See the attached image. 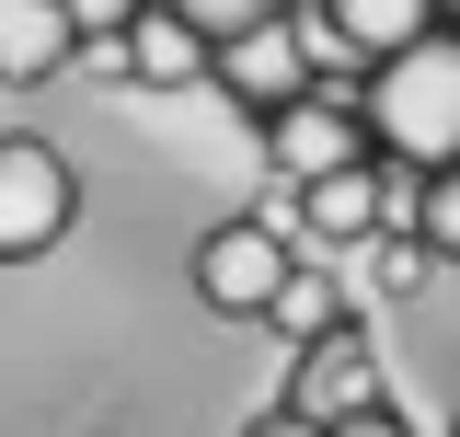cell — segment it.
Returning <instances> with one entry per match:
<instances>
[{"label": "cell", "mask_w": 460, "mask_h": 437, "mask_svg": "<svg viewBox=\"0 0 460 437\" xmlns=\"http://www.w3.org/2000/svg\"><path fill=\"white\" fill-rule=\"evenodd\" d=\"M368 138L392 150V162H460V35H414V47L380 58V81H368Z\"/></svg>", "instance_id": "cell-1"}, {"label": "cell", "mask_w": 460, "mask_h": 437, "mask_svg": "<svg viewBox=\"0 0 460 437\" xmlns=\"http://www.w3.org/2000/svg\"><path fill=\"white\" fill-rule=\"evenodd\" d=\"M288 288V230L277 218H219L208 242H196V299L230 311V323H253V311H277Z\"/></svg>", "instance_id": "cell-2"}, {"label": "cell", "mask_w": 460, "mask_h": 437, "mask_svg": "<svg viewBox=\"0 0 460 437\" xmlns=\"http://www.w3.org/2000/svg\"><path fill=\"white\" fill-rule=\"evenodd\" d=\"M81 208V184L58 162L47 138H0V265H23V254H47L58 230Z\"/></svg>", "instance_id": "cell-3"}, {"label": "cell", "mask_w": 460, "mask_h": 437, "mask_svg": "<svg viewBox=\"0 0 460 437\" xmlns=\"http://www.w3.org/2000/svg\"><path fill=\"white\" fill-rule=\"evenodd\" d=\"M208 69H219V81H230V93H242L253 115H277L288 93L311 81V47H299V23H288V12H265V23L219 35V58H208Z\"/></svg>", "instance_id": "cell-4"}, {"label": "cell", "mask_w": 460, "mask_h": 437, "mask_svg": "<svg viewBox=\"0 0 460 437\" xmlns=\"http://www.w3.org/2000/svg\"><path fill=\"white\" fill-rule=\"evenodd\" d=\"M69 58H81L69 0H0V81H58Z\"/></svg>", "instance_id": "cell-5"}, {"label": "cell", "mask_w": 460, "mask_h": 437, "mask_svg": "<svg viewBox=\"0 0 460 437\" xmlns=\"http://www.w3.org/2000/svg\"><path fill=\"white\" fill-rule=\"evenodd\" d=\"M265 127H277V173H299V184H311V173H334V162H368L357 115H345V104H311V93H288Z\"/></svg>", "instance_id": "cell-6"}, {"label": "cell", "mask_w": 460, "mask_h": 437, "mask_svg": "<svg viewBox=\"0 0 460 437\" xmlns=\"http://www.w3.org/2000/svg\"><path fill=\"white\" fill-rule=\"evenodd\" d=\"M357 403H380V357H368V334H311V369H299V415H357Z\"/></svg>", "instance_id": "cell-7"}, {"label": "cell", "mask_w": 460, "mask_h": 437, "mask_svg": "<svg viewBox=\"0 0 460 437\" xmlns=\"http://www.w3.org/2000/svg\"><path fill=\"white\" fill-rule=\"evenodd\" d=\"M127 81H150V93H184V81H208V35H196L172 0H150V12L127 23Z\"/></svg>", "instance_id": "cell-8"}, {"label": "cell", "mask_w": 460, "mask_h": 437, "mask_svg": "<svg viewBox=\"0 0 460 437\" xmlns=\"http://www.w3.org/2000/svg\"><path fill=\"white\" fill-rule=\"evenodd\" d=\"M299 218H311L323 242H368V230H380V173H368V162L311 173V184H299Z\"/></svg>", "instance_id": "cell-9"}, {"label": "cell", "mask_w": 460, "mask_h": 437, "mask_svg": "<svg viewBox=\"0 0 460 437\" xmlns=\"http://www.w3.org/2000/svg\"><path fill=\"white\" fill-rule=\"evenodd\" d=\"M323 23H334L345 58H392V47H414L438 23V0H323Z\"/></svg>", "instance_id": "cell-10"}, {"label": "cell", "mask_w": 460, "mask_h": 437, "mask_svg": "<svg viewBox=\"0 0 460 437\" xmlns=\"http://www.w3.org/2000/svg\"><path fill=\"white\" fill-rule=\"evenodd\" d=\"M414 230H426V254H449L460 265V162L426 173V196H414Z\"/></svg>", "instance_id": "cell-11"}, {"label": "cell", "mask_w": 460, "mask_h": 437, "mask_svg": "<svg viewBox=\"0 0 460 437\" xmlns=\"http://www.w3.org/2000/svg\"><path fill=\"white\" fill-rule=\"evenodd\" d=\"M172 12H184V23H196V35L219 47V35H242V23H265V12H288V0H172Z\"/></svg>", "instance_id": "cell-12"}, {"label": "cell", "mask_w": 460, "mask_h": 437, "mask_svg": "<svg viewBox=\"0 0 460 437\" xmlns=\"http://www.w3.org/2000/svg\"><path fill=\"white\" fill-rule=\"evenodd\" d=\"M277 311H288V323H299V334H323V323H334V288H323V276H299V265H288V288H277Z\"/></svg>", "instance_id": "cell-13"}, {"label": "cell", "mask_w": 460, "mask_h": 437, "mask_svg": "<svg viewBox=\"0 0 460 437\" xmlns=\"http://www.w3.org/2000/svg\"><path fill=\"white\" fill-rule=\"evenodd\" d=\"M69 12H81V35H127V23H138L150 0H69Z\"/></svg>", "instance_id": "cell-14"}, {"label": "cell", "mask_w": 460, "mask_h": 437, "mask_svg": "<svg viewBox=\"0 0 460 437\" xmlns=\"http://www.w3.org/2000/svg\"><path fill=\"white\" fill-rule=\"evenodd\" d=\"M242 437H334V426H323V415H299V403H277V415H253Z\"/></svg>", "instance_id": "cell-15"}, {"label": "cell", "mask_w": 460, "mask_h": 437, "mask_svg": "<svg viewBox=\"0 0 460 437\" xmlns=\"http://www.w3.org/2000/svg\"><path fill=\"white\" fill-rule=\"evenodd\" d=\"M334 437H402V426L380 415V403H357V415H334Z\"/></svg>", "instance_id": "cell-16"}, {"label": "cell", "mask_w": 460, "mask_h": 437, "mask_svg": "<svg viewBox=\"0 0 460 437\" xmlns=\"http://www.w3.org/2000/svg\"><path fill=\"white\" fill-rule=\"evenodd\" d=\"M449 437H460V426H449Z\"/></svg>", "instance_id": "cell-17"}]
</instances>
